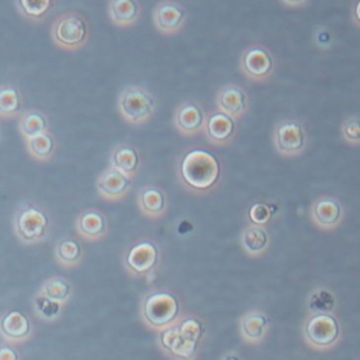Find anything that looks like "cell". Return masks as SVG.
I'll use <instances>...</instances> for the list:
<instances>
[{"label":"cell","mask_w":360,"mask_h":360,"mask_svg":"<svg viewBox=\"0 0 360 360\" xmlns=\"http://www.w3.org/2000/svg\"><path fill=\"white\" fill-rule=\"evenodd\" d=\"M220 172L218 158L205 149H191L181 162V178L193 191H210L218 183Z\"/></svg>","instance_id":"cell-1"},{"label":"cell","mask_w":360,"mask_h":360,"mask_svg":"<svg viewBox=\"0 0 360 360\" xmlns=\"http://www.w3.org/2000/svg\"><path fill=\"white\" fill-rule=\"evenodd\" d=\"M117 110L126 123L144 125L157 110V101L153 92L140 85L124 88L117 96Z\"/></svg>","instance_id":"cell-2"},{"label":"cell","mask_w":360,"mask_h":360,"mask_svg":"<svg viewBox=\"0 0 360 360\" xmlns=\"http://www.w3.org/2000/svg\"><path fill=\"white\" fill-rule=\"evenodd\" d=\"M90 37L89 24L79 12L60 14L51 26V39L58 49L75 52L87 45Z\"/></svg>","instance_id":"cell-3"},{"label":"cell","mask_w":360,"mask_h":360,"mask_svg":"<svg viewBox=\"0 0 360 360\" xmlns=\"http://www.w3.org/2000/svg\"><path fill=\"white\" fill-rule=\"evenodd\" d=\"M50 229L47 212L37 204H24L14 218V231L20 242L28 245L45 241Z\"/></svg>","instance_id":"cell-4"},{"label":"cell","mask_w":360,"mask_h":360,"mask_svg":"<svg viewBox=\"0 0 360 360\" xmlns=\"http://www.w3.org/2000/svg\"><path fill=\"white\" fill-rule=\"evenodd\" d=\"M178 299L168 292H150L143 301L142 318L148 328L161 330L176 323L180 318Z\"/></svg>","instance_id":"cell-5"},{"label":"cell","mask_w":360,"mask_h":360,"mask_svg":"<svg viewBox=\"0 0 360 360\" xmlns=\"http://www.w3.org/2000/svg\"><path fill=\"white\" fill-rule=\"evenodd\" d=\"M239 69L248 81L267 83L275 73V58L269 48L261 44H254L242 51Z\"/></svg>","instance_id":"cell-6"},{"label":"cell","mask_w":360,"mask_h":360,"mask_svg":"<svg viewBox=\"0 0 360 360\" xmlns=\"http://www.w3.org/2000/svg\"><path fill=\"white\" fill-rule=\"evenodd\" d=\"M340 337L338 321L330 313L313 314L304 324V338L307 345L318 351L335 347Z\"/></svg>","instance_id":"cell-7"},{"label":"cell","mask_w":360,"mask_h":360,"mask_svg":"<svg viewBox=\"0 0 360 360\" xmlns=\"http://www.w3.org/2000/svg\"><path fill=\"white\" fill-rule=\"evenodd\" d=\"M273 141L280 155L286 158L296 157L307 146V131L298 120H282L274 128Z\"/></svg>","instance_id":"cell-8"},{"label":"cell","mask_w":360,"mask_h":360,"mask_svg":"<svg viewBox=\"0 0 360 360\" xmlns=\"http://www.w3.org/2000/svg\"><path fill=\"white\" fill-rule=\"evenodd\" d=\"M187 18L186 8L176 0H161L153 8V25L164 37L179 34L186 26Z\"/></svg>","instance_id":"cell-9"},{"label":"cell","mask_w":360,"mask_h":360,"mask_svg":"<svg viewBox=\"0 0 360 360\" xmlns=\"http://www.w3.org/2000/svg\"><path fill=\"white\" fill-rule=\"evenodd\" d=\"M216 106L219 111L237 121L250 110V96L239 84L227 83L217 92Z\"/></svg>","instance_id":"cell-10"},{"label":"cell","mask_w":360,"mask_h":360,"mask_svg":"<svg viewBox=\"0 0 360 360\" xmlns=\"http://www.w3.org/2000/svg\"><path fill=\"white\" fill-rule=\"evenodd\" d=\"M206 117L207 115L200 101L188 98L174 110V127L182 136H195L203 131Z\"/></svg>","instance_id":"cell-11"},{"label":"cell","mask_w":360,"mask_h":360,"mask_svg":"<svg viewBox=\"0 0 360 360\" xmlns=\"http://www.w3.org/2000/svg\"><path fill=\"white\" fill-rule=\"evenodd\" d=\"M32 323L26 314L11 309L0 318V336L12 345H20L30 339Z\"/></svg>","instance_id":"cell-12"},{"label":"cell","mask_w":360,"mask_h":360,"mask_svg":"<svg viewBox=\"0 0 360 360\" xmlns=\"http://www.w3.org/2000/svg\"><path fill=\"white\" fill-rule=\"evenodd\" d=\"M159 250L150 241H140L134 244L126 255L125 264L134 276L149 273L157 265Z\"/></svg>","instance_id":"cell-13"},{"label":"cell","mask_w":360,"mask_h":360,"mask_svg":"<svg viewBox=\"0 0 360 360\" xmlns=\"http://www.w3.org/2000/svg\"><path fill=\"white\" fill-rule=\"evenodd\" d=\"M131 179L113 167L107 168L96 181L98 195L107 201L117 202L129 193Z\"/></svg>","instance_id":"cell-14"},{"label":"cell","mask_w":360,"mask_h":360,"mask_svg":"<svg viewBox=\"0 0 360 360\" xmlns=\"http://www.w3.org/2000/svg\"><path fill=\"white\" fill-rule=\"evenodd\" d=\"M311 220L316 226L323 231H333L341 224L343 212L335 198L324 195L314 202L311 210Z\"/></svg>","instance_id":"cell-15"},{"label":"cell","mask_w":360,"mask_h":360,"mask_svg":"<svg viewBox=\"0 0 360 360\" xmlns=\"http://www.w3.org/2000/svg\"><path fill=\"white\" fill-rule=\"evenodd\" d=\"M203 131L212 144L223 146L235 138L236 121L221 111H212L206 117Z\"/></svg>","instance_id":"cell-16"},{"label":"cell","mask_w":360,"mask_h":360,"mask_svg":"<svg viewBox=\"0 0 360 360\" xmlns=\"http://www.w3.org/2000/svg\"><path fill=\"white\" fill-rule=\"evenodd\" d=\"M107 13L113 26L131 28L140 20L142 5L139 0H109Z\"/></svg>","instance_id":"cell-17"},{"label":"cell","mask_w":360,"mask_h":360,"mask_svg":"<svg viewBox=\"0 0 360 360\" xmlns=\"http://www.w3.org/2000/svg\"><path fill=\"white\" fill-rule=\"evenodd\" d=\"M180 320V319H179ZM178 321L168 328L160 330V345L166 353L170 354L174 358L187 359L193 357L198 349V343L183 338L179 330Z\"/></svg>","instance_id":"cell-18"},{"label":"cell","mask_w":360,"mask_h":360,"mask_svg":"<svg viewBox=\"0 0 360 360\" xmlns=\"http://www.w3.org/2000/svg\"><path fill=\"white\" fill-rule=\"evenodd\" d=\"M77 231L87 241H98L107 235L108 222L105 214L100 210L89 208L77 217Z\"/></svg>","instance_id":"cell-19"},{"label":"cell","mask_w":360,"mask_h":360,"mask_svg":"<svg viewBox=\"0 0 360 360\" xmlns=\"http://www.w3.org/2000/svg\"><path fill=\"white\" fill-rule=\"evenodd\" d=\"M269 326V318L264 314L250 311L240 319V334L248 345H260L266 338Z\"/></svg>","instance_id":"cell-20"},{"label":"cell","mask_w":360,"mask_h":360,"mask_svg":"<svg viewBox=\"0 0 360 360\" xmlns=\"http://www.w3.org/2000/svg\"><path fill=\"white\" fill-rule=\"evenodd\" d=\"M111 167L120 170L128 178L134 179L140 168V153L131 144H120L115 147L110 155Z\"/></svg>","instance_id":"cell-21"},{"label":"cell","mask_w":360,"mask_h":360,"mask_svg":"<svg viewBox=\"0 0 360 360\" xmlns=\"http://www.w3.org/2000/svg\"><path fill=\"white\" fill-rule=\"evenodd\" d=\"M139 207L144 216L150 219H160L166 212V198L163 191L157 187L148 186L139 193Z\"/></svg>","instance_id":"cell-22"},{"label":"cell","mask_w":360,"mask_h":360,"mask_svg":"<svg viewBox=\"0 0 360 360\" xmlns=\"http://www.w3.org/2000/svg\"><path fill=\"white\" fill-rule=\"evenodd\" d=\"M18 130L25 141L48 131L49 121L47 115L39 109H28L24 113H20Z\"/></svg>","instance_id":"cell-23"},{"label":"cell","mask_w":360,"mask_h":360,"mask_svg":"<svg viewBox=\"0 0 360 360\" xmlns=\"http://www.w3.org/2000/svg\"><path fill=\"white\" fill-rule=\"evenodd\" d=\"M241 245L250 256L260 257L269 250V233L262 225H250L242 233Z\"/></svg>","instance_id":"cell-24"},{"label":"cell","mask_w":360,"mask_h":360,"mask_svg":"<svg viewBox=\"0 0 360 360\" xmlns=\"http://www.w3.org/2000/svg\"><path fill=\"white\" fill-rule=\"evenodd\" d=\"M22 94L18 86L12 84L0 85V119L12 120L22 110Z\"/></svg>","instance_id":"cell-25"},{"label":"cell","mask_w":360,"mask_h":360,"mask_svg":"<svg viewBox=\"0 0 360 360\" xmlns=\"http://www.w3.org/2000/svg\"><path fill=\"white\" fill-rule=\"evenodd\" d=\"M56 0H15L18 14L28 22H41L53 11Z\"/></svg>","instance_id":"cell-26"},{"label":"cell","mask_w":360,"mask_h":360,"mask_svg":"<svg viewBox=\"0 0 360 360\" xmlns=\"http://www.w3.org/2000/svg\"><path fill=\"white\" fill-rule=\"evenodd\" d=\"M37 294L65 305L72 296V285L65 278L53 276L44 282Z\"/></svg>","instance_id":"cell-27"},{"label":"cell","mask_w":360,"mask_h":360,"mask_svg":"<svg viewBox=\"0 0 360 360\" xmlns=\"http://www.w3.org/2000/svg\"><path fill=\"white\" fill-rule=\"evenodd\" d=\"M27 151L33 159L39 162H47L52 159L56 149V139L48 130L39 136L26 140Z\"/></svg>","instance_id":"cell-28"},{"label":"cell","mask_w":360,"mask_h":360,"mask_svg":"<svg viewBox=\"0 0 360 360\" xmlns=\"http://www.w3.org/2000/svg\"><path fill=\"white\" fill-rule=\"evenodd\" d=\"M83 257L81 244L72 238H64L58 241L56 248V258L58 264L65 269L79 266Z\"/></svg>","instance_id":"cell-29"},{"label":"cell","mask_w":360,"mask_h":360,"mask_svg":"<svg viewBox=\"0 0 360 360\" xmlns=\"http://www.w3.org/2000/svg\"><path fill=\"white\" fill-rule=\"evenodd\" d=\"M64 305L56 301L50 300L41 295H37L34 300V311L39 319L44 321L53 322L62 315Z\"/></svg>","instance_id":"cell-30"},{"label":"cell","mask_w":360,"mask_h":360,"mask_svg":"<svg viewBox=\"0 0 360 360\" xmlns=\"http://www.w3.org/2000/svg\"><path fill=\"white\" fill-rule=\"evenodd\" d=\"M336 300L330 290L320 288L311 292L309 299V307L313 314L332 313L334 311Z\"/></svg>","instance_id":"cell-31"},{"label":"cell","mask_w":360,"mask_h":360,"mask_svg":"<svg viewBox=\"0 0 360 360\" xmlns=\"http://www.w3.org/2000/svg\"><path fill=\"white\" fill-rule=\"evenodd\" d=\"M178 326L183 338L199 343L203 335V326L198 318L191 317V316L180 318Z\"/></svg>","instance_id":"cell-32"},{"label":"cell","mask_w":360,"mask_h":360,"mask_svg":"<svg viewBox=\"0 0 360 360\" xmlns=\"http://www.w3.org/2000/svg\"><path fill=\"white\" fill-rule=\"evenodd\" d=\"M341 136L343 141L352 146H358L360 143L359 115L347 117L341 124Z\"/></svg>","instance_id":"cell-33"},{"label":"cell","mask_w":360,"mask_h":360,"mask_svg":"<svg viewBox=\"0 0 360 360\" xmlns=\"http://www.w3.org/2000/svg\"><path fill=\"white\" fill-rule=\"evenodd\" d=\"M248 216H250L252 224L264 226L265 224L269 222L271 217H273V212H271V208H269L267 204L256 203L250 207Z\"/></svg>","instance_id":"cell-34"},{"label":"cell","mask_w":360,"mask_h":360,"mask_svg":"<svg viewBox=\"0 0 360 360\" xmlns=\"http://www.w3.org/2000/svg\"><path fill=\"white\" fill-rule=\"evenodd\" d=\"M313 44L320 51H328L334 45V39L330 29L324 26L318 27L313 33Z\"/></svg>","instance_id":"cell-35"},{"label":"cell","mask_w":360,"mask_h":360,"mask_svg":"<svg viewBox=\"0 0 360 360\" xmlns=\"http://www.w3.org/2000/svg\"><path fill=\"white\" fill-rule=\"evenodd\" d=\"M18 358V351L11 345H0V360H16Z\"/></svg>","instance_id":"cell-36"},{"label":"cell","mask_w":360,"mask_h":360,"mask_svg":"<svg viewBox=\"0 0 360 360\" xmlns=\"http://www.w3.org/2000/svg\"><path fill=\"white\" fill-rule=\"evenodd\" d=\"M279 1L288 9H301L309 3V0H279Z\"/></svg>","instance_id":"cell-37"},{"label":"cell","mask_w":360,"mask_h":360,"mask_svg":"<svg viewBox=\"0 0 360 360\" xmlns=\"http://www.w3.org/2000/svg\"><path fill=\"white\" fill-rule=\"evenodd\" d=\"M359 7V0H355V4H354V6H352L351 20L352 24L357 29H359L360 27Z\"/></svg>","instance_id":"cell-38"}]
</instances>
